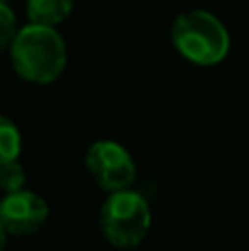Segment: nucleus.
<instances>
[{
  "mask_svg": "<svg viewBox=\"0 0 249 251\" xmlns=\"http://www.w3.org/2000/svg\"><path fill=\"white\" fill-rule=\"evenodd\" d=\"M49 218V205L42 196L26 190L9 192L0 201V225L11 236H31L42 229Z\"/></svg>",
  "mask_w": 249,
  "mask_h": 251,
  "instance_id": "39448f33",
  "label": "nucleus"
},
{
  "mask_svg": "<svg viewBox=\"0 0 249 251\" xmlns=\"http://www.w3.org/2000/svg\"><path fill=\"white\" fill-rule=\"evenodd\" d=\"M73 2L75 0H29L26 13L35 25L55 26L69 18V13L73 11Z\"/></svg>",
  "mask_w": 249,
  "mask_h": 251,
  "instance_id": "423d86ee",
  "label": "nucleus"
},
{
  "mask_svg": "<svg viewBox=\"0 0 249 251\" xmlns=\"http://www.w3.org/2000/svg\"><path fill=\"white\" fill-rule=\"evenodd\" d=\"M13 35H16V18H13V11L4 2H0V53L11 44Z\"/></svg>",
  "mask_w": 249,
  "mask_h": 251,
  "instance_id": "1a4fd4ad",
  "label": "nucleus"
},
{
  "mask_svg": "<svg viewBox=\"0 0 249 251\" xmlns=\"http://www.w3.org/2000/svg\"><path fill=\"white\" fill-rule=\"evenodd\" d=\"M88 174L106 192L126 190L135 183L137 168L130 152L117 141H97L84 156Z\"/></svg>",
  "mask_w": 249,
  "mask_h": 251,
  "instance_id": "20e7f679",
  "label": "nucleus"
},
{
  "mask_svg": "<svg viewBox=\"0 0 249 251\" xmlns=\"http://www.w3.org/2000/svg\"><path fill=\"white\" fill-rule=\"evenodd\" d=\"M9 47L16 73L31 84L55 82L66 66V47L55 26L31 22L16 31Z\"/></svg>",
  "mask_w": 249,
  "mask_h": 251,
  "instance_id": "f257e3e1",
  "label": "nucleus"
},
{
  "mask_svg": "<svg viewBox=\"0 0 249 251\" xmlns=\"http://www.w3.org/2000/svg\"><path fill=\"white\" fill-rule=\"evenodd\" d=\"M0 2H7V0H0Z\"/></svg>",
  "mask_w": 249,
  "mask_h": 251,
  "instance_id": "9b49d317",
  "label": "nucleus"
},
{
  "mask_svg": "<svg viewBox=\"0 0 249 251\" xmlns=\"http://www.w3.org/2000/svg\"><path fill=\"white\" fill-rule=\"evenodd\" d=\"M172 44L188 62L214 66L229 53V35L223 22L207 11H185L172 25Z\"/></svg>",
  "mask_w": 249,
  "mask_h": 251,
  "instance_id": "f03ea898",
  "label": "nucleus"
},
{
  "mask_svg": "<svg viewBox=\"0 0 249 251\" xmlns=\"http://www.w3.org/2000/svg\"><path fill=\"white\" fill-rule=\"evenodd\" d=\"M25 183H26V172L18 159L7 161V163L0 165V190L2 192H18V190H25Z\"/></svg>",
  "mask_w": 249,
  "mask_h": 251,
  "instance_id": "6e6552de",
  "label": "nucleus"
},
{
  "mask_svg": "<svg viewBox=\"0 0 249 251\" xmlns=\"http://www.w3.org/2000/svg\"><path fill=\"white\" fill-rule=\"evenodd\" d=\"M20 150H22V137L18 126L11 119L0 115V165L18 159Z\"/></svg>",
  "mask_w": 249,
  "mask_h": 251,
  "instance_id": "0eeeda50",
  "label": "nucleus"
},
{
  "mask_svg": "<svg viewBox=\"0 0 249 251\" xmlns=\"http://www.w3.org/2000/svg\"><path fill=\"white\" fill-rule=\"evenodd\" d=\"M4 247H7V231L0 225V251H4Z\"/></svg>",
  "mask_w": 249,
  "mask_h": 251,
  "instance_id": "9d476101",
  "label": "nucleus"
},
{
  "mask_svg": "<svg viewBox=\"0 0 249 251\" xmlns=\"http://www.w3.org/2000/svg\"><path fill=\"white\" fill-rule=\"evenodd\" d=\"M150 223H152V214L148 201L130 187L110 192L100 209L101 234L117 249H132L144 243Z\"/></svg>",
  "mask_w": 249,
  "mask_h": 251,
  "instance_id": "7ed1b4c3",
  "label": "nucleus"
}]
</instances>
